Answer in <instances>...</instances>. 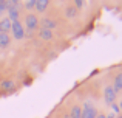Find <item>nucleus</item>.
I'll list each match as a JSON object with an SVG mask.
<instances>
[{
	"instance_id": "obj_1",
	"label": "nucleus",
	"mask_w": 122,
	"mask_h": 118,
	"mask_svg": "<svg viewBox=\"0 0 122 118\" xmlns=\"http://www.w3.org/2000/svg\"><path fill=\"white\" fill-rule=\"evenodd\" d=\"M25 25H26V33H25V36H33V33L37 30V27H39V19L36 17L34 14H28L26 17H25Z\"/></svg>"
},
{
	"instance_id": "obj_2",
	"label": "nucleus",
	"mask_w": 122,
	"mask_h": 118,
	"mask_svg": "<svg viewBox=\"0 0 122 118\" xmlns=\"http://www.w3.org/2000/svg\"><path fill=\"white\" fill-rule=\"evenodd\" d=\"M11 33H12V36H14V39H17V40H20V39L25 37V28H23V25H22L20 20L11 22Z\"/></svg>"
},
{
	"instance_id": "obj_3",
	"label": "nucleus",
	"mask_w": 122,
	"mask_h": 118,
	"mask_svg": "<svg viewBox=\"0 0 122 118\" xmlns=\"http://www.w3.org/2000/svg\"><path fill=\"white\" fill-rule=\"evenodd\" d=\"M97 117V110L91 103L83 104V110L81 112V118H96Z\"/></svg>"
},
{
	"instance_id": "obj_4",
	"label": "nucleus",
	"mask_w": 122,
	"mask_h": 118,
	"mask_svg": "<svg viewBox=\"0 0 122 118\" xmlns=\"http://www.w3.org/2000/svg\"><path fill=\"white\" fill-rule=\"evenodd\" d=\"M104 98H105V103L107 104H114V101H116V93H114L113 87L111 85H107V87L104 89Z\"/></svg>"
},
{
	"instance_id": "obj_5",
	"label": "nucleus",
	"mask_w": 122,
	"mask_h": 118,
	"mask_svg": "<svg viewBox=\"0 0 122 118\" xmlns=\"http://www.w3.org/2000/svg\"><path fill=\"white\" fill-rule=\"evenodd\" d=\"M113 90H114V93H121L122 92V72L121 73H117L116 75V78H114V82H113Z\"/></svg>"
},
{
	"instance_id": "obj_6",
	"label": "nucleus",
	"mask_w": 122,
	"mask_h": 118,
	"mask_svg": "<svg viewBox=\"0 0 122 118\" xmlns=\"http://www.w3.org/2000/svg\"><path fill=\"white\" fill-rule=\"evenodd\" d=\"M9 31H11V20H9L8 17L2 19V20H0V33H6L8 34Z\"/></svg>"
},
{
	"instance_id": "obj_7",
	"label": "nucleus",
	"mask_w": 122,
	"mask_h": 118,
	"mask_svg": "<svg viewBox=\"0 0 122 118\" xmlns=\"http://www.w3.org/2000/svg\"><path fill=\"white\" fill-rule=\"evenodd\" d=\"M40 23H42V28H46V30H54V28L57 27V22L56 20H53V19H42L40 20Z\"/></svg>"
},
{
	"instance_id": "obj_8",
	"label": "nucleus",
	"mask_w": 122,
	"mask_h": 118,
	"mask_svg": "<svg viewBox=\"0 0 122 118\" xmlns=\"http://www.w3.org/2000/svg\"><path fill=\"white\" fill-rule=\"evenodd\" d=\"M0 87H2V90L9 92V90H14L15 89V84H14V81H11V79H5V81L0 82Z\"/></svg>"
},
{
	"instance_id": "obj_9",
	"label": "nucleus",
	"mask_w": 122,
	"mask_h": 118,
	"mask_svg": "<svg viewBox=\"0 0 122 118\" xmlns=\"http://www.w3.org/2000/svg\"><path fill=\"white\" fill-rule=\"evenodd\" d=\"M39 36H40V39H43V40H50L51 37H53V31L46 30V28H40L39 30Z\"/></svg>"
},
{
	"instance_id": "obj_10",
	"label": "nucleus",
	"mask_w": 122,
	"mask_h": 118,
	"mask_svg": "<svg viewBox=\"0 0 122 118\" xmlns=\"http://www.w3.org/2000/svg\"><path fill=\"white\" fill-rule=\"evenodd\" d=\"M48 5H50V2H48V0H36V9L39 12H43L45 9L48 8Z\"/></svg>"
},
{
	"instance_id": "obj_11",
	"label": "nucleus",
	"mask_w": 122,
	"mask_h": 118,
	"mask_svg": "<svg viewBox=\"0 0 122 118\" xmlns=\"http://www.w3.org/2000/svg\"><path fill=\"white\" fill-rule=\"evenodd\" d=\"M9 45V34L0 33V48H6Z\"/></svg>"
},
{
	"instance_id": "obj_12",
	"label": "nucleus",
	"mask_w": 122,
	"mask_h": 118,
	"mask_svg": "<svg viewBox=\"0 0 122 118\" xmlns=\"http://www.w3.org/2000/svg\"><path fill=\"white\" fill-rule=\"evenodd\" d=\"M65 14H66V17H68V19H74L76 16H77V9H76L74 6H68L66 11H65Z\"/></svg>"
},
{
	"instance_id": "obj_13",
	"label": "nucleus",
	"mask_w": 122,
	"mask_h": 118,
	"mask_svg": "<svg viewBox=\"0 0 122 118\" xmlns=\"http://www.w3.org/2000/svg\"><path fill=\"white\" fill-rule=\"evenodd\" d=\"M81 112H82V109L79 106H73L71 113H70V118H81Z\"/></svg>"
},
{
	"instance_id": "obj_14",
	"label": "nucleus",
	"mask_w": 122,
	"mask_h": 118,
	"mask_svg": "<svg viewBox=\"0 0 122 118\" xmlns=\"http://www.w3.org/2000/svg\"><path fill=\"white\" fill-rule=\"evenodd\" d=\"M23 5H25V9H28V11H33V9L36 8V0H26Z\"/></svg>"
},
{
	"instance_id": "obj_15",
	"label": "nucleus",
	"mask_w": 122,
	"mask_h": 118,
	"mask_svg": "<svg viewBox=\"0 0 122 118\" xmlns=\"http://www.w3.org/2000/svg\"><path fill=\"white\" fill-rule=\"evenodd\" d=\"M6 11V2L5 0H0V16Z\"/></svg>"
},
{
	"instance_id": "obj_16",
	"label": "nucleus",
	"mask_w": 122,
	"mask_h": 118,
	"mask_svg": "<svg viewBox=\"0 0 122 118\" xmlns=\"http://www.w3.org/2000/svg\"><path fill=\"white\" fill-rule=\"evenodd\" d=\"M82 6H85V2H82V0H76L74 2V8L76 9H81Z\"/></svg>"
},
{
	"instance_id": "obj_17",
	"label": "nucleus",
	"mask_w": 122,
	"mask_h": 118,
	"mask_svg": "<svg viewBox=\"0 0 122 118\" xmlns=\"http://www.w3.org/2000/svg\"><path fill=\"white\" fill-rule=\"evenodd\" d=\"M111 107H113V110H114L116 113H119V112H121V109H119V106H117V104H111Z\"/></svg>"
},
{
	"instance_id": "obj_18",
	"label": "nucleus",
	"mask_w": 122,
	"mask_h": 118,
	"mask_svg": "<svg viewBox=\"0 0 122 118\" xmlns=\"http://www.w3.org/2000/svg\"><path fill=\"white\" fill-rule=\"evenodd\" d=\"M105 118H114V113H108V115H105Z\"/></svg>"
},
{
	"instance_id": "obj_19",
	"label": "nucleus",
	"mask_w": 122,
	"mask_h": 118,
	"mask_svg": "<svg viewBox=\"0 0 122 118\" xmlns=\"http://www.w3.org/2000/svg\"><path fill=\"white\" fill-rule=\"evenodd\" d=\"M96 118H105V115H104V113H97V117H96Z\"/></svg>"
},
{
	"instance_id": "obj_20",
	"label": "nucleus",
	"mask_w": 122,
	"mask_h": 118,
	"mask_svg": "<svg viewBox=\"0 0 122 118\" xmlns=\"http://www.w3.org/2000/svg\"><path fill=\"white\" fill-rule=\"evenodd\" d=\"M119 109L122 110V101H121V104H119Z\"/></svg>"
},
{
	"instance_id": "obj_21",
	"label": "nucleus",
	"mask_w": 122,
	"mask_h": 118,
	"mask_svg": "<svg viewBox=\"0 0 122 118\" xmlns=\"http://www.w3.org/2000/svg\"><path fill=\"white\" fill-rule=\"evenodd\" d=\"M116 118H122V115H119V117H116Z\"/></svg>"
}]
</instances>
